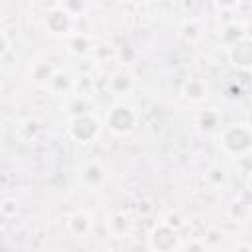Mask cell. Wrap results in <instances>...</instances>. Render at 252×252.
Segmentation results:
<instances>
[{
  "mask_svg": "<svg viewBox=\"0 0 252 252\" xmlns=\"http://www.w3.org/2000/svg\"><path fill=\"white\" fill-rule=\"evenodd\" d=\"M248 187L252 189V171H250V175H248Z\"/></svg>",
  "mask_w": 252,
  "mask_h": 252,
  "instance_id": "obj_18",
  "label": "cell"
},
{
  "mask_svg": "<svg viewBox=\"0 0 252 252\" xmlns=\"http://www.w3.org/2000/svg\"><path fill=\"white\" fill-rule=\"evenodd\" d=\"M69 228L71 232L79 234V236H85L91 228H93V222H91V217L85 213V211H77L69 217Z\"/></svg>",
  "mask_w": 252,
  "mask_h": 252,
  "instance_id": "obj_11",
  "label": "cell"
},
{
  "mask_svg": "<svg viewBox=\"0 0 252 252\" xmlns=\"http://www.w3.org/2000/svg\"><path fill=\"white\" fill-rule=\"evenodd\" d=\"M79 181L89 191H98L106 181V171L100 161H87L79 171Z\"/></svg>",
  "mask_w": 252,
  "mask_h": 252,
  "instance_id": "obj_6",
  "label": "cell"
},
{
  "mask_svg": "<svg viewBox=\"0 0 252 252\" xmlns=\"http://www.w3.org/2000/svg\"><path fill=\"white\" fill-rule=\"evenodd\" d=\"M207 91H209L207 89V83L203 79H197V77L185 81V85H183V94L191 102H201L207 96Z\"/></svg>",
  "mask_w": 252,
  "mask_h": 252,
  "instance_id": "obj_10",
  "label": "cell"
},
{
  "mask_svg": "<svg viewBox=\"0 0 252 252\" xmlns=\"http://www.w3.org/2000/svg\"><path fill=\"white\" fill-rule=\"evenodd\" d=\"M228 57H230L232 65L252 71V39L246 35L244 39H240L238 43L228 47Z\"/></svg>",
  "mask_w": 252,
  "mask_h": 252,
  "instance_id": "obj_8",
  "label": "cell"
},
{
  "mask_svg": "<svg viewBox=\"0 0 252 252\" xmlns=\"http://www.w3.org/2000/svg\"><path fill=\"white\" fill-rule=\"evenodd\" d=\"M69 49L75 55H85L87 51L93 49V41H91V37L87 33H73L69 37Z\"/></svg>",
  "mask_w": 252,
  "mask_h": 252,
  "instance_id": "obj_12",
  "label": "cell"
},
{
  "mask_svg": "<svg viewBox=\"0 0 252 252\" xmlns=\"http://www.w3.org/2000/svg\"><path fill=\"white\" fill-rule=\"evenodd\" d=\"M43 26L45 30L55 35V37H71V28H73V18L59 6L55 4L43 14Z\"/></svg>",
  "mask_w": 252,
  "mask_h": 252,
  "instance_id": "obj_3",
  "label": "cell"
},
{
  "mask_svg": "<svg viewBox=\"0 0 252 252\" xmlns=\"http://www.w3.org/2000/svg\"><path fill=\"white\" fill-rule=\"evenodd\" d=\"M148 244L152 250L156 252H173L179 244V236H177V228L169 226L167 222L158 224L150 236H148Z\"/></svg>",
  "mask_w": 252,
  "mask_h": 252,
  "instance_id": "obj_4",
  "label": "cell"
},
{
  "mask_svg": "<svg viewBox=\"0 0 252 252\" xmlns=\"http://www.w3.org/2000/svg\"><path fill=\"white\" fill-rule=\"evenodd\" d=\"M110 230H112V234L114 236H124V234H128V230H130V220H128V217L124 215V213H116L112 219H110Z\"/></svg>",
  "mask_w": 252,
  "mask_h": 252,
  "instance_id": "obj_13",
  "label": "cell"
},
{
  "mask_svg": "<svg viewBox=\"0 0 252 252\" xmlns=\"http://www.w3.org/2000/svg\"><path fill=\"white\" fill-rule=\"evenodd\" d=\"M136 87L134 75L126 69H118L108 77V91L114 96H128Z\"/></svg>",
  "mask_w": 252,
  "mask_h": 252,
  "instance_id": "obj_7",
  "label": "cell"
},
{
  "mask_svg": "<svg viewBox=\"0 0 252 252\" xmlns=\"http://www.w3.org/2000/svg\"><path fill=\"white\" fill-rule=\"evenodd\" d=\"M232 252H252V246H248V244H238Z\"/></svg>",
  "mask_w": 252,
  "mask_h": 252,
  "instance_id": "obj_17",
  "label": "cell"
},
{
  "mask_svg": "<svg viewBox=\"0 0 252 252\" xmlns=\"http://www.w3.org/2000/svg\"><path fill=\"white\" fill-rule=\"evenodd\" d=\"M220 144L228 154L244 156L252 150V130L246 124H232L222 130Z\"/></svg>",
  "mask_w": 252,
  "mask_h": 252,
  "instance_id": "obj_1",
  "label": "cell"
},
{
  "mask_svg": "<svg viewBox=\"0 0 252 252\" xmlns=\"http://www.w3.org/2000/svg\"><path fill=\"white\" fill-rule=\"evenodd\" d=\"M187 252H207V246L199 240H193L189 246H187Z\"/></svg>",
  "mask_w": 252,
  "mask_h": 252,
  "instance_id": "obj_16",
  "label": "cell"
},
{
  "mask_svg": "<svg viewBox=\"0 0 252 252\" xmlns=\"http://www.w3.org/2000/svg\"><path fill=\"white\" fill-rule=\"evenodd\" d=\"M59 6L71 16V18H77V16H83L87 10H89V4L87 2H59Z\"/></svg>",
  "mask_w": 252,
  "mask_h": 252,
  "instance_id": "obj_14",
  "label": "cell"
},
{
  "mask_svg": "<svg viewBox=\"0 0 252 252\" xmlns=\"http://www.w3.org/2000/svg\"><path fill=\"white\" fill-rule=\"evenodd\" d=\"M53 75H55L53 67H51L49 63H45V61H33L32 67H30V77H32V81H33L35 85L47 87V85L51 83Z\"/></svg>",
  "mask_w": 252,
  "mask_h": 252,
  "instance_id": "obj_9",
  "label": "cell"
},
{
  "mask_svg": "<svg viewBox=\"0 0 252 252\" xmlns=\"http://www.w3.org/2000/svg\"><path fill=\"white\" fill-rule=\"evenodd\" d=\"M0 211H2L4 217H12V215H16V201H14V199H4Z\"/></svg>",
  "mask_w": 252,
  "mask_h": 252,
  "instance_id": "obj_15",
  "label": "cell"
},
{
  "mask_svg": "<svg viewBox=\"0 0 252 252\" xmlns=\"http://www.w3.org/2000/svg\"><path fill=\"white\" fill-rule=\"evenodd\" d=\"M136 120H138L136 112L126 104H114L106 114V126L116 136L130 134L136 126Z\"/></svg>",
  "mask_w": 252,
  "mask_h": 252,
  "instance_id": "obj_2",
  "label": "cell"
},
{
  "mask_svg": "<svg viewBox=\"0 0 252 252\" xmlns=\"http://www.w3.org/2000/svg\"><path fill=\"white\" fill-rule=\"evenodd\" d=\"M100 126L96 122V118L93 114H83V116H75L69 120V134L77 140V142H91L93 138H96Z\"/></svg>",
  "mask_w": 252,
  "mask_h": 252,
  "instance_id": "obj_5",
  "label": "cell"
}]
</instances>
